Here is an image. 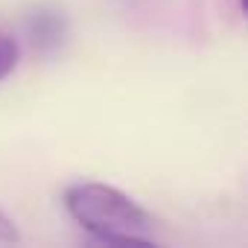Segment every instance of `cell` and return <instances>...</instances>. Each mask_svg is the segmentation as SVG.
<instances>
[{"instance_id":"obj_1","label":"cell","mask_w":248,"mask_h":248,"mask_svg":"<svg viewBox=\"0 0 248 248\" xmlns=\"http://www.w3.org/2000/svg\"><path fill=\"white\" fill-rule=\"evenodd\" d=\"M64 207L73 222L108 245H152V216L123 190L102 181H79L64 190Z\"/></svg>"},{"instance_id":"obj_2","label":"cell","mask_w":248,"mask_h":248,"mask_svg":"<svg viewBox=\"0 0 248 248\" xmlns=\"http://www.w3.org/2000/svg\"><path fill=\"white\" fill-rule=\"evenodd\" d=\"M27 30H30V35H32L35 44H41V47H56V44L62 41V35H64V21H62L56 12L47 15L44 9H38V12L27 21Z\"/></svg>"},{"instance_id":"obj_3","label":"cell","mask_w":248,"mask_h":248,"mask_svg":"<svg viewBox=\"0 0 248 248\" xmlns=\"http://www.w3.org/2000/svg\"><path fill=\"white\" fill-rule=\"evenodd\" d=\"M18 56H21L18 41H15L9 32L0 30V82H3V79L18 67Z\"/></svg>"},{"instance_id":"obj_4","label":"cell","mask_w":248,"mask_h":248,"mask_svg":"<svg viewBox=\"0 0 248 248\" xmlns=\"http://www.w3.org/2000/svg\"><path fill=\"white\" fill-rule=\"evenodd\" d=\"M0 239L3 242H18V228H15V222L0 210Z\"/></svg>"}]
</instances>
